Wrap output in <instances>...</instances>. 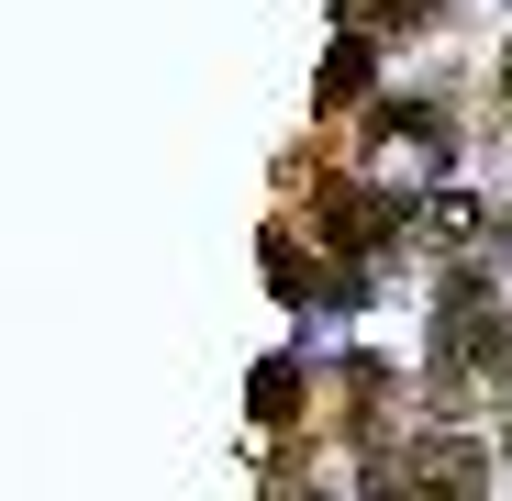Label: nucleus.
<instances>
[{
  "instance_id": "4",
  "label": "nucleus",
  "mask_w": 512,
  "mask_h": 501,
  "mask_svg": "<svg viewBox=\"0 0 512 501\" xmlns=\"http://www.w3.org/2000/svg\"><path fill=\"white\" fill-rule=\"evenodd\" d=\"M501 78H512V67H501Z\"/></svg>"
},
{
  "instance_id": "2",
  "label": "nucleus",
  "mask_w": 512,
  "mask_h": 501,
  "mask_svg": "<svg viewBox=\"0 0 512 501\" xmlns=\"http://www.w3.org/2000/svg\"><path fill=\"white\" fill-rule=\"evenodd\" d=\"M479 223H490V212H479L468 190H435V201L412 212V245H423V257H457V245H479Z\"/></svg>"
},
{
  "instance_id": "1",
  "label": "nucleus",
  "mask_w": 512,
  "mask_h": 501,
  "mask_svg": "<svg viewBox=\"0 0 512 501\" xmlns=\"http://www.w3.org/2000/svg\"><path fill=\"white\" fill-rule=\"evenodd\" d=\"M435 379L446 390H512V312L479 279H457L435 301Z\"/></svg>"
},
{
  "instance_id": "3",
  "label": "nucleus",
  "mask_w": 512,
  "mask_h": 501,
  "mask_svg": "<svg viewBox=\"0 0 512 501\" xmlns=\"http://www.w3.org/2000/svg\"><path fill=\"white\" fill-rule=\"evenodd\" d=\"M357 90H368V34H346L334 67H323V101H357Z\"/></svg>"
}]
</instances>
